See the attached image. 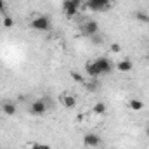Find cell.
Instances as JSON below:
<instances>
[{
	"label": "cell",
	"instance_id": "1",
	"mask_svg": "<svg viewBox=\"0 0 149 149\" xmlns=\"http://www.w3.org/2000/svg\"><path fill=\"white\" fill-rule=\"evenodd\" d=\"M30 26L37 31H49L50 30V17L47 16H38V17H33Z\"/></svg>",
	"mask_w": 149,
	"mask_h": 149
},
{
	"label": "cell",
	"instance_id": "2",
	"mask_svg": "<svg viewBox=\"0 0 149 149\" xmlns=\"http://www.w3.org/2000/svg\"><path fill=\"white\" fill-rule=\"evenodd\" d=\"M87 7L94 12H106L111 9V0H92L87 2Z\"/></svg>",
	"mask_w": 149,
	"mask_h": 149
},
{
	"label": "cell",
	"instance_id": "3",
	"mask_svg": "<svg viewBox=\"0 0 149 149\" xmlns=\"http://www.w3.org/2000/svg\"><path fill=\"white\" fill-rule=\"evenodd\" d=\"M94 64L97 66L101 76H102V74H109L113 71V63L108 57H97V59H94Z\"/></svg>",
	"mask_w": 149,
	"mask_h": 149
},
{
	"label": "cell",
	"instance_id": "4",
	"mask_svg": "<svg viewBox=\"0 0 149 149\" xmlns=\"http://www.w3.org/2000/svg\"><path fill=\"white\" fill-rule=\"evenodd\" d=\"M30 113L33 116H42L47 113V102L43 99H38V101H33L31 106H30Z\"/></svg>",
	"mask_w": 149,
	"mask_h": 149
},
{
	"label": "cell",
	"instance_id": "5",
	"mask_svg": "<svg viewBox=\"0 0 149 149\" xmlns=\"http://www.w3.org/2000/svg\"><path fill=\"white\" fill-rule=\"evenodd\" d=\"M83 144L87 148H99L102 144V141H101V137L97 134H85L83 135Z\"/></svg>",
	"mask_w": 149,
	"mask_h": 149
},
{
	"label": "cell",
	"instance_id": "6",
	"mask_svg": "<svg viewBox=\"0 0 149 149\" xmlns=\"http://www.w3.org/2000/svg\"><path fill=\"white\" fill-rule=\"evenodd\" d=\"M81 31H83V35H87V37L90 38L92 35H95V33H99V24H97L95 21H87V23L83 24V28H81Z\"/></svg>",
	"mask_w": 149,
	"mask_h": 149
},
{
	"label": "cell",
	"instance_id": "7",
	"mask_svg": "<svg viewBox=\"0 0 149 149\" xmlns=\"http://www.w3.org/2000/svg\"><path fill=\"white\" fill-rule=\"evenodd\" d=\"M78 5H74L73 2H70V0H64L63 2V10H64V14L68 16V17H74L76 14H78Z\"/></svg>",
	"mask_w": 149,
	"mask_h": 149
},
{
	"label": "cell",
	"instance_id": "8",
	"mask_svg": "<svg viewBox=\"0 0 149 149\" xmlns=\"http://www.w3.org/2000/svg\"><path fill=\"white\" fill-rule=\"evenodd\" d=\"M116 70H118L120 73H130V71L134 70V63H132L130 59H121V61L116 63Z\"/></svg>",
	"mask_w": 149,
	"mask_h": 149
},
{
	"label": "cell",
	"instance_id": "9",
	"mask_svg": "<svg viewBox=\"0 0 149 149\" xmlns=\"http://www.w3.org/2000/svg\"><path fill=\"white\" fill-rule=\"evenodd\" d=\"M59 99H61V104H63L64 108H68V109H71V108L76 106V97L71 95V94H63Z\"/></svg>",
	"mask_w": 149,
	"mask_h": 149
},
{
	"label": "cell",
	"instance_id": "10",
	"mask_svg": "<svg viewBox=\"0 0 149 149\" xmlns=\"http://www.w3.org/2000/svg\"><path fill=\"white\" fill-rule=\"evenodd\" d=\"M85 73L88 74V78H99V76H101L99 70H97V66L94 64V61H90V63L85 64Z\"/></svg>",
	"mask_w": 149,
	"mask_h": 149
},
{
	"label": "cell",
	"instance_id": "11",
	"mask_svg": "<svg viewBox=\"0 0 149 149\" xmlns=\"http://www.w3.org/2000/svg\"><path fill=\"white\" fill-rule=\"evenodd\" d=\"M2 111L5 116H14L16 114V104L10 101H5V102H2Z\"/></svg>",
	"mask_w": 149,
	"mask_h": 149
},
{
	"label": "cell",
	"instance_id": "12",
	"mask_svg": "<svg viewBox=\"0 0 149 149\" xmlns=\"http://www.w3.org/2000/svg\"><path fill=\"white\" fill-rule=\"evenodd\" d=\"M106 109H108V108H106V104H104L102 101H99V102H95V104H94L92 113H94V114H97V116H102V114L106 113Z\"/></svg>",
	"mask_w": 149,
	"mask_h": 149
},
{
	"label": "cell",
	"instance_id": "13",
	"mask_svg": "<svg viewBox=\"0 0 149 149\" xmlns=\"http://www.w3.org/2000/svg\"><path fill=\"white\" fill-rule=\"evenodd\" d=\"M128 108L134 109V111H141V109H144V102L141 99H130L128 101Z\"/></svg>",
	"mask_w": 149,
	"mask_h": 149
},
{
	"label": "cell",
	"instance_id": "14",
	"mask_svg": "<svg viewBox=\"0 0 149 149\" xmlns=\"http://www.w3.org/2000/svg\"><path fill=\"white\" fill-rule=\"evenodd\" d=\"M135 19H137L139 23H146V24H149V14L142 12V10H137V12H135Z\"/></svg>",
	"mask_w": 149,
	"mask_h": 149
},
{
	"label": "cell",
	"instance_id": "15",
	"mask_svg": "<svg viewBox=\"0 0 149 149\" xmlns=\"http://www.w3.org/2000/svg\"><path fill=\"white\" fill-rule=\"evenodd\" d=\"M97 78H90V81H85V85H87V90H90V92H95L97 88H99V83L95 81Z\"/></svg>",
	"mask_w": 149,
	"mask_h": 149
},
{
	"label": "cell",
	"instance_id": "16",
	"mask_svg": "<svg viewBox=\"0 0 149 149\" xmlns=\"http://www.w3.org/2000/svg\"><path fill=\"white\" fill-rule=\"evenodd\" d=\"M90 40H92V43H95V45H99V43H102L104 42V35L99 31V33H95V35H92L90 37Z\"/></svg>",
	"mask_w": 149,
	"mask_h": 149
},
{
	"label": "cell",
	"instance_id": "17",
	"mask_svg": "<svg viewBox=\"0 0 149 149\" xmlns=\"http://www.w3.org/2000/svg\"><path fill=\"white\" fill-rule=\"evenodd\" d=\"M12 24H14L12 17H10V16H3V26H5V28H12Z\"/></svg>",
	"mask_w": 149,
	"mask_h": 149
},
{
	"label": "cell",
	"instance_id": "18",
	"mask_svg": "<svg viewBox=\"0 0 149 149\" xmlns=\"http://www.w3.org/2000/svg\"><path fill=\"white\" fill-rule=\"evenodd\" d=\"M71 78H73L74 81H80V83H83V81H85V78H83L80 73H76V71H73V73H71Z\"/></svg>",
	"mask_w": 149,
	"mask_h": 149
},
{
	"label": "cell",
	"instance_id": "19",
	"mask_svg": "<svg viewBox=\"0 0 149 149\" xmlns=\"http://www.w3.org/2000/svg\"><path fill=\"white\" fill-rule=\"evenodd\" d=\"M120 50H121L120 43H113V45H111V52H120Z\"/></svg>",
	"mask_w": 149,
	"mask_h": 149
},
{
	"label": "cell",
	"instance_id": "20",
	"mask_svg": "<svg viewBox=\"0 0 149 149\" xmlns=\"http://www.w3.org/2000/svg\"><path fill=\"white\" fill-rule=\"evenodd\" d=\"M5 9H7V3H5V0H0V12H5Z\"/></svg>",
	"mask_w": 149,
	"mask_h": 149
},
{
	"label": "cell",
	"instance_id": "21",
	"mask_svg": "<svg viewBox=\"0 0 149 149\" xmlns=\"http://www.w3.org/2000/svg\"><path fill=\"white\" fill-rule=\"evenodd\" d=\"M30 149H40V144H38V142H33V144H31V148Z\"/></svg>",
	"mask_w": 149,
	"mask_h": 149
},
{
	"label": "cell",
	"instance_id": "22",
	"mask_svg": "<svg viewBox=\"0 0 149 149\" xmlns=\"http://www.w3.org/2000/svg\"><path fill=\"white\" fill-rule=\"evenodd\" d=\"M70 2H73L74 5H78V7H80V5H81V0H70Z\"/></svg>",
	"mask_w": 149,
	"mask_h": 149
},
{
	"label": "cell",
	"instance_id": "23",
	"mask_svg": "<svg viewBox=\"0 0 149 149\" xmlns=\"http://www.w3.org/2000/svg\"><path fill=\"white\" fill-rule=\"evenodd\" d=\"M40 149H50V146H47V144H40Z\"/></svg>",
	"mask_w": 149,
	"mask_h": 149
},
{
	"label": "cell",
	"instance_id": "24",
	"mask_svg": "<svg viewBox=\"0 0 149 149\" xmlns=\"http://www.w3.org/2000/svg\"><path fill=\"white\" fill-rule=\"evenodd\" d=\"M146 135H148V137H149V125H148V127H146Z\"/></svg>",
	"mask_w": 149,
	"mask_h": 149
},
{
	"label": "cell",
	"instance_id": "25",
	"mask_svg": "<svg viewBox=\"0 0 149 149\" xmlns=\"http://www.w3.org/2000/svg\"><path fill=\"white\" fill-rule=\"evenodd\" d=\"M148 57H149V54H148Z\"/></svg>",
	"mask_w": 149,
	"mask_h": 149
}]
</instances>
